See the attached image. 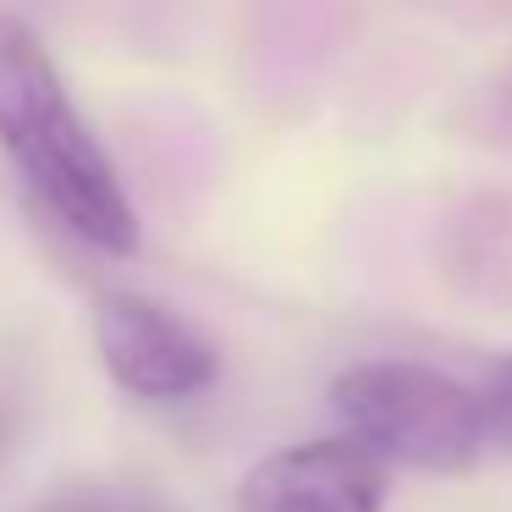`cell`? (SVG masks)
Instances as JSON below:
<instances>
[{"instance_id": "6", "label": "cell", "mask_w": 512, "mask_h": 512, "mask_svg": "<svg viewBox=\"0 0 512 512\" xmlns=\"http://www.w3.org/2000/svg\"><path fill=\"white\" fill-rule=\"evenodd\" d=\"M479 397H485V419H490V452L512 457V353H501L479 375Z\"/></svg>"}, {"instance_id": "5", "label": "cell", "mask_w": 512, "mask_h": 512, "mask_svg": "<svg viewBox=\"0 0 512 512\" xmlns=\"http://www.w3.org/2000/svg\"><path fill=\"white\" fill-rule=\"evenodd\" d=\"M23 512H188L166 485L144 474H67L39 490Z\"/></svg>"}, {"instance_id": "1", "label": "cell", "mask_w": 512, "mask_h": 512, "mask_svg": "<svg viewBox=\"0 0 512 512\" xmlns=\"http://www.w3.org/2000/svg\"><path fill=\"white\" fill-rule=\"evenodd\" d=\"M0 155L72 243L111 259L144 248V226L111 149L61 83L45 39L12 12H0Z\"/></svg>"}, {"instance_id": "3", "label": "cell", "mask_w": 512, "mask_h": 512, "mask_svg": "<svg viewBox=\"0 0 512 512\" xmlns=\"http://www.w3.org/2000/svg\"><path fill=\"white\" fill-rule=\"evenodd\" d=\"M100 369L138 402H193L221 380V347L199 320L149 298L105 287L89 309Z\"/></svg>"}, {"instance_id": "2", "label": "cell", "mask_w": 512, "mask_h": 512, "mask_svg": "<svg viewBox=\"0 0 512 512\" xmlns=\"http://www.w3.org/2000/svg\"><path fill=\"white\" fill-rule=\"evenodd\" d=\"M331 413L391 468L468 474L490 452L479 380H457L419 358H358L331 380Z\"/></svg>"}, {"instance_id": "4", "label": "cell", "mask_w": 512, "mask_h": 512, "mask_svg": "<svg viewBox=\"0 0 512 512\" xmlns=\"http://www.w3.org/2000/svg\"><path fill=\"white\" fill-rule=\"evenodd\" d=\"M397 468L358 435L270 446L237 485V512H386Z\"/></svg>"}]
</instances>
